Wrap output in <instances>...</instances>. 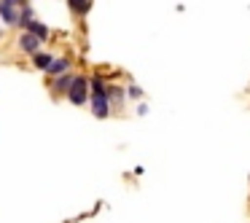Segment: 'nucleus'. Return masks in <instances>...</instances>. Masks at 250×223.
Segmentation results:
<instances>
[{
	"mask_svg": "<svg viewBox=\"0 0 250 223\" xmlns=\"http://www.w3.org/2000/svg\"><path fill=\"white\" fill-rule=\"evenodd\" d=\"M62 73H70V60H67V57H54L51 67L46 70V76H49V78H57V76H62Z\"/></svg>",
	"mask_w": 250,
	"mask_h": 223,
	"instance_id": "nucleus-7",
	"label": "nucleus"
},
{
	"mask_svg": "<svg viewBox=\"0 0 250 223\" xmlns=\"http://www.w3.org/2000/svg\"><path fill=\"white\" fill-rule=\"evenodd\" d=\"M24 33H30L33 35V38H38L41 43H43V41H49V35H51V30L46 27L43 22H38V19H35V22H30L27 27H24Z\"/></svg>",
	"mask_w": 250,
	"mask_h": 223,
	"instance_id": "nucleus-6",
	"label": "nucleus"
},
{
	"mask_svg": "<svg viewBox=\"0 0 250 223\" xmlns=\"http://www.w3.org/2000/svg\"><path fill=\"white\" fill-rule=\"evenodd\" d=\"M30 22H35V14H33V8L30 6H24V8H19V19H17V27H27Z\"/></svg>",
	"mask_w": 250,
	"mask_h": 223,
	"instance_id": "nucleus-10",
	"label": "nucleus"
},
{
	"mask_svg": "<svg viewBox=\"0 0 250 223\" xmlns=\"http://www.w3.org/2000/svg\"><path fill=\"white\" fill-rule=\"evenodd\" d=\"M51 62H54V54H51V51H38V54H33V65L38 67V70H49Z\"/></svg>",
	"mask_w": 250,
	"mask_h": 223,
	"instance_id": "nucleus-8",
	"label": "nucleus"
},
{
	"mask_svg": "<svg viewBox=\"0 0 250 223\" xmlns=\"http://www.w3.org/2000/svg\"><path fill=\"white\" fill-rule=\"evenodd\" d=\"M17 19H19V8H14L11 3H6V0H0V22L3 24H17Z\"/></svg>",
	"mask_w": 250,
	"mask_h": 223,
	"instance_id": "nucleus-5",
	"label": "nucleus"
},
{
	"mask_svg": "<svg viewBox=\"0 0 250 223\" xmlns=\"http://www.w3.org/2000/svg\"><path fill=\"white\" fill-rule=\"evenodd\" d=\"M89 108L97 119H108L110 116V102H108V94H89Z\"/></svg>",
	"mask_w": 250,
	"mask_h": 223,
	"instance_id": "nucleus-3",
	"label": "nucleus"
},
{
	"mask_svg": "<svg viewBox=\"0 0 250 223\" xmlns=\"http://www.w3.org/2000/svg\"><path fill=\"white\" fill-rule=\"evenodd\" d=\"M126 94H129V97H143V92H140V86H129V92H126Z\"/></svg>",
	"mask_w": 250,
	"mask_h": 223,
	"instance_id": "nucleus-11",
	"label": "nucleus"
},
{
	"mask_svg": "<svg viewBox=\"0 0 250 223\" xmlns=\"http://www.w3.org/2000/svg\"><path fill=\"white\" fill-rule=\"evenodd\" d=\"M67 6H70V11L76 14V17H83V14H89V8H92V0H67Z\"/></svg>",
	"mask_w": 250,
	"mask_h": 223,
	"instance_id": "nucleus-9",
	"label": "nucleus"
},
{
	"mask_svg": "<svg viewBox=\"0 0 250 223\" xmlns=\"http://www.w3.org/2000/svg\"><path fill=\"white\" fill-rule=\"evenodd\" d=\"M67 100H70L73 105H86L89 102V78L86 76H76L70 83V92H67Z\"/></svg>",
	"mask_w": 250,
	"mask_h": 223,
	"instance_id": "nucleus-1",
	"label": "nucleus"
},
{
	"mask_svg": "<svg viewBox=\"0 0 250 223\" xmlns=\"http://www.w3.org/2000/svg\"><path fill=\"white\" fill-rule=\"evenodd\" d=\"M73 73H62V76H57V78H49V92H51V97L54 100H60V97H67V92H70V83H73Z\"/></svg>",
	"mask_w": 250,
	"mask_h": 223,
	"instance_id": "nucleus-2",
	"label": "nucleus"
},
{
	"mask_svg": "<svg viewBox=\"0 0 250 223\" xmlns=\"http://www.w3.org/2000/svg\"><path fill=\"white\" fill-rule=\"evenodd\" d=\"M17 49L22 51V54H38V51H41V41L33 38L30 33H22L17 38Z\"/></svg>",
	"mask_w": 250,
	"mask_h": 223,
	"instance_id": "nucleus-4",
	"label": "nucleus"
}]
</instances>
